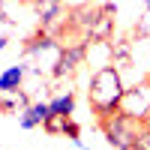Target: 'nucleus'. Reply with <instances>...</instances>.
<instances>
[{"instance_id": "obj_1", "label": "nucleus", "mask_w": 150, "mask_h": 150, "mask_svg": "<svg viewBox=\"0 0 150 150\" xmlns=\"http://www.w3.org/2000/svg\"><path fill=\"white\" fill-rule=\"evenodd\" d=\"M123 93H126V84H123V72L108 63L90 72V81H87V102H90V111L102 120L108 114L120 111L123 105Z\"/></svg>"}, {"instance_id": "obj_2", "label": "nucleus", "mask_w": 150, "mask_h": 150, "mask_svg": "<svg viewBox=\"0 0 150 150\" xmlns=\"http://www.w3.org/2000/svg\"><path fill=\"white\" fill-rule=\"evenodd\" d=\"M63 51V42L57 39L51 30L39 27L33 36L24 39V57L30 60V72H39V75H51L54 66H57V57Z\"/></svg>"}, {"instance_id": "obj_3", "label": "nucleus", "mask_w": 150, "mask_h": 150, "mask_svg": "<svg viewBox=\"0 0 150 150\" xmlns=\"http://www.w3.org/2000/svg\"><path fill=\"white\" fill-rule=\"evenodd\" d=\"M99 129H102V138L108 141V147H114V150H135V138H138V132L144 129V123L132 120L129 114H123V111H114V114L99 120Z\"/></svg>"}, {"instance_id": "obj_4", "label": "nucleus", "mask_w": 150, "mask_h": 150, "mask_svg": "<svg viewBox=\"0 0 150 150\" xmlns=\"http://www.w3.org/2000/svg\"><path fill=\"white\" fill-rule=\"evenodd\" d=\"M87 45L90 42H66L63 45V51H60V57H57V66L51 72L54 81H66L81 66H87Z\"/></svg>"}, {"instance_id": "obj_5", "label": "nucleus", "mask_w": 150, "mask_h": 150, "mask_svg": "<svg viewBox=\"0 0 150 150\" xmlns=\"http://www.w3.org/2000/svg\"><path fill=\"white\" fill-rule=\"evenodd\" d=\"M120 111H123V114H129L132 120H141V123L150 117V78H144V81H138V84L126 87Z\"/></svg>"}, {"instance_id": "obj_6", "label": "nucleus", "mask_w": 150, "mask_h": 150, "mask_svg": "<svg viewBox=\"0 0 150 150\" xmlns=\"http://www.w3.org/2000/svg\"><path fill=\"white\" fill-rule=\"evenodd\" d=\"M48 114H51L48 99H33V102L18 114V126L21 129H36V126H42V123L48 120Z\"/></svg>"}, {"instance_id": "obj_7", "label": "nucleus", "mask_w": 150, "mask_h": 150, "mask_svg": "<svg viewBox=\"0 0 150 150\" xmlns=\"http://www.w3.org/2000/svg\"><path fill=\"white\" fill-rule=\"evenodd\" d=\"M27 75H30V66L27 63H12V66H6L3 72H0V90H3V93L21 90L24 81H27Z\"/></svg>"}, {"instance_id": "obj_8", "label": "nucleus", "mask_w": 150, "mask_h": 150, "mask_svg": "<svg viewBox=\"0 0 150 150\" xmlns=\"http://www.w3.org/2000/svg\"><path fill=\"white\" fill-rule=\"evenodd\" d=\"M30 102H33V96L24 90V87L21 90H12V93L0 90V114H21Z\"/></svg>"}, {"instance_id": "obj_9", "label": "nucleus", "mask_w": 150, "mask_h": 150, "mask_svg": "<svg viewBox=\"0 0 150 150\" xmlns=\"http://www.w3.org/2000/svg\"><path fill=\"white\" fill-rule=\"evenodd\" d=\"M135 39H114L111 42V63H114L120 72L123 69H129L135 63Z\"/></svg>"}, {"instance_id": "obj_10", "label": "nucleus", "mask_w": 150, "mask_h": 150, "mask_svg": "<svg viewBox=\"0 0 150 150\" xmlns=\"http://www.w3.org/2000/svg\"><path fill=\"white\" fill-rule=\"evenodd\" d=\"M48 108L51 114H63V117H72L75 114V90H60L48 99Z\"/></svg>"}, {"instance_id": "obj_11", "label": "nucleus", "mask_w": 150, "mask_h": 150, "mask_svg": "<svg viewBox=\"0 0 150 150\" xmlns=\"http://www.w3.org/2000/svg\"><path fill=\"white\" fill-rule=\"evenodd\" d=\"M87 63L93 69L111 63V42H90L87 45Z\"/></svg>"}, {"instance_id": "obj_12", "label": "nucleus", "mask_w": 150, "mask_h": 150, "mask_svg": "<svg viewBox=\"0 0 150 150\" xmlns=\"http://www.w3.org/2000/svg\"><path fill=\"white\" fill-rule=\"evenodd\" d=\"M66 123H69V117H63V114H48V120L42 123V132H48V135H63Z\"/></svg>"}, {"instance_id": "obj_13", "label": "nucleus", "mask_w": 150, "mask_h": 150, "mask_svg": "<svg viewBox=\"0 0 150 150\" xmlns=\"http://www.w3.org/2000/svg\"><path fill=\"white\" fill-rule=\"evenodd\" d=\"M132 36H135V39H150V6H144L141 18L135 21V27H132Z\"/></svg>"}, {"instance_id": "obj_14", "label": "nucleus", "mask_w": 150, "mask_h": 150, "mask_svg": "<svg viewBox=\"0 0 150 150\" xmlns=\"http://www.w3.org/2000/svg\"><path fill=\"white\" fill-rule=\"evenodd\" d=\"M135 150H150V126H144L135 138Z\"/></svg>"}, {"instance_id": "obj_15", "label": "nucleus", "mask_w": 150, "mask_h": 150, "mask_svg": "<svg viewBox=\"0 0 150 150\" xmlns=\"http://www.w3.org/2000/svg\"><path fill=\"white\" fill-rule=\"evenodd\" d=\"M63 138H69V141H75V138H81V126L75 123L72 117H69V123H66V129H63Z\"/></svg>"}, {"instance_id": "obj_16", "label": "nucleus", "mask_w": 150, "mask_h": 150, "mask_svg": "<svg viewBox=\"0 0 150 150\" xmlns=\"http://www.w3.org/2000/svg\"><path fill=\"white\" fill-rule=\"evenodd\" d=\"M93 0H63V6L69 9V12H75V9H84V6H90Z\"/></svg>"}, {"instance_id": "obj_17", "label": "nucleus", "mask_w": 150, "mask_h": 150, "mask_svg": "<svg viewBox=\"0 0 150 150\" xmlns=\"http://www.w3.org/2000/svg\"><path fill=\"white\" fill-rule=\"evenodd\" d=\"M6 45H9V36H0V51H3Z\"/></svg>"}, {"instance_id": "obj_18", "label": "nucleus", "mask_w": 150, "mask_h": 150, "mask_svg": "<svg viewBox=\"0 0 150 150\" xmlns=\"http://www.w3.org/2000/svg\"><path fill=\"white\" fill-rule=\"evenodd\" d=\"M144 126H150V117H147V120H144Z\"/></svg>"}, {"instance_id": "obj_19", "label": "nucleus", "mask_w": 150, "mask_h": 150, "mask_svg": "<svg viewBox=\"0 0 150 150\" xmlns=\"http://www.w3.org/2000/svg\"><path fill=\"white\" fill-rule=\"evenodd\" d=\"M144 6H150V0H144Z\"/></svg>"}, {"instance_id": "obj_20", "label": "nucleus", "mask_w": 150, "mask_h": 150, "mask_svg": "<svg viewBox=\"0 0 150 150\" xmlns=\"http://www.w3.org/2000/svg\"><path fill=\"white\" fill-rule=\"evenodd\" d=\"M147 78H150V69H147Z\"/></svg>"}]
</instances>
